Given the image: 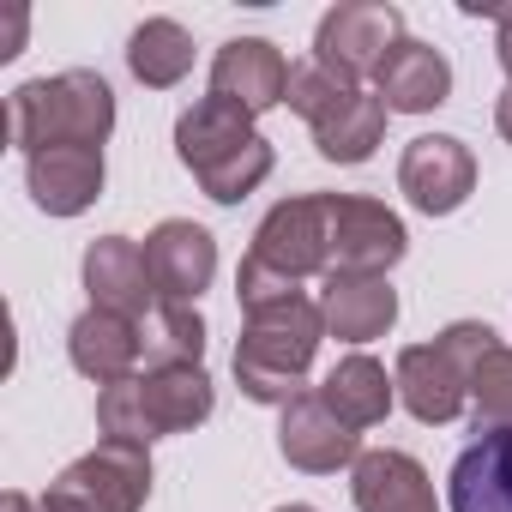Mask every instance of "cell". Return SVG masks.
Masks as SVG:
<instances>
[{
	"label": "cell",
	"mask_w": 512,
	"mask_h": 512,
	"mask_svg": "<svg viewBox=\"0 0 512 512\" xmlns=\"http://www.w3.org/2000/svg\"><path fill=\"white\" fill-rule=\"evenodd\" d=\"M278 452L296 464V470H338V464H356L362 458V434L320 398V392H302L284 404V422H278Z\"/></svg>",
	"instance_id": "4fadbf2b"
},
{
	"label": "cell",
	"mask_w": 512,
	"mask_h": 512,
	"mask_svg": "<svg viewBox=\"0 0 512 512\" xmlns=\"http://www.w3.org/2000/svg\"><path fill=\"white\" fill-rule=\"evenodd\" d=\"M0 512H37V500H31V494H19V488H13V494H7V500H0Z\"/></svg>",
	"instance_id": "f1b7e54d"
},
{
	"label": "cell",
	"mask_w": 512,
	"mask_h": 512,
	"mask_svg": "<svg viewBox=\"0 0 512 512\" xmlns=\"http://www.w3.org/2000/svg\"><path fill=\"white\" fill-rule=\"evenodd\" d=\"M67 356H73V368H79L85 380H97V386L109 392V386H121V380L139 374V362H145V332H139V320H127V314L85 308V314L73 320V332H67Z\"/></svg>",
	"instance_id": "5bb4252c"
},
{
	"label": "cell",
	"mask_w": 512,
	"mask_h": 512,
	"mask_svg": "<svg viewBox=\"0 0 512 512\" xmlns=\"http://www.w3.org/2000/svg\"><path fill=\"white\" fill-rule=\"evenodd\" d=\"M494 127H500V139L512 145V85L500 91V103H494Z\"/></svg>",
	"instance_id": "83f0119b"
},
{
	"label": "cell",
	"mask_w": 512,
	"mask_h": 512,
	"mask_svg": "<svg viewBox=\"0 0 512 512\" xmlns=\"http://www.w3.org/2000/svg\"><path fill=\"white\" fill-rule=\"evenodd\" d=\"M374 97H380L392 115H428V109H440V103L452 97V67H446V55H440L434 43L404 37V43L380 61V73H374Z\"/></svg>",
	"instance_id": "2e32d148"
},
{
	"label": "cell",
	"mask_w": 512,
	"mask_h": 512,
	"mask_svg": "<svg viewBox=\"0 0 512 512\" xmlns=\"http://www.w3.org/2000/svg\"><path fill=\"white\" fill-rule=\"evenodd\" d=\"M217 392L205 368H145L109 392H97V428L103 440L151 446L157 434H187L211 416Z\"/></svg>",
	"instance_id": "277c9868"
},
{
	"label": "cell",
	"mask_w": 512,
	"mask_h": 512,
	"mask_svg": "<svg viewBox=\"0 0 512 512\" xmlns=\"http://www.w3.org/2000/svg\"><path fill=\"white\" fill-rule=\"evenodd\" d=\"M404 247H410V235H404V217L392 205L362 199V193H326V260H332V272L386 278L404 260Z\"/></svg>",
	"instance_id": "52a82bcc"
},
{
	"label": "cell",
	"mask_w": 512,
	"mask_h": 512,
	"mask_svg": "<svg viewBox=\"0 0 512 512\" xmlns=\"http://www.w3.org/2000/svg\"><path fill=\"white\" fill-rule=\"evenodd\" d=\"M85 290H91V308L145 320L151 302H157V284H151V266H145V247L127 241V235H97V241L85 247Z\"/></svg>",
	"instance_id": "9a60e30c"
},
{
	"label": "cell",
	"mask_w": 512,
	"mask_h": 512,
	"mask_svg": "<svg viewBox=\"0 0 512 512\" xmlns=\"http://www.w3.org/2000/svg\"><path fill=\"white\" fill-rule=\"evenodd\" d=\"M151 494V458L133 440H97L85 458H73L37 512H139Z\"/></svg>",
	"instance_id": "8992f818"
},
{
	"label": "cell",
	"mask_w": 512,
	"mask_h": 512,
	"mask_svg": "<svg viewBox=\"0 0 512 512\" xmlns=\"http://www.w3.org/2000/svg\"><path fill=\"white\" fill-rule=\"evenodd\" d=\"M127 67L139 85L151 91H169L193 73V37L175 25V19H145L133 37H127Z\"/></svg>",
	"instance_id": "603a6c76"
},
{
	"label": "cell",
	"mask_w": 512,
	"mask_h": 512,
	"mask_svg": "<svg viewBox=\"0 0 512 512\" xmlns=\"http://www.w3.org/2000/svg\"><path fill=\"white\" fill-rule=\"evenodd\" d=\"M350 500L356 512H440L434 482L410 452H362L350 464Z\"/></svg>",
	"instance_id": "ac0fdd59"
},
{
	"label": "cell",
	"mask_w": 512,
	"mask_h": 512,
	"mask_svg": "<svg viewBox=\"0 0 512 512\" xmlns=\"http://www.w3.org/2000/svg\"><path fill=\"white\" fill-rule=\"evenodd\" d=\"M404 43V13L392 0H344L314 31V61L338 73L344 85H362L380 73V61Z\"/></svg>",
	"instance_id": "ba28073f"
},
{
	"label": "cell",
	"mask_w": 512,
	"mask_h": 512,
	"mask_svg": "<svg viewBox=\"0 0 512 512\" xmlns=\"http://www.w3.org/2000/svg\"><path fill=\"white\" fill-rule=\"evenodd\" d=\"M278 512H314V506H278Z\"/></svg>",
	"instance_id": "f546056e"
},
{
	"label": "cell",
	"mask_w": 512,
	"mask_h": 512,
	"mask_svg": "<svg viewBox=\"0 0 512 512\" xmlns=\"http://www.w3.org/2000/svg\"><path fill=\"white\" fill-rule=\"evenodd\" d=\"M320 314H326V332L344 338V344H374L392 332L398 320V290L386 278H356V272H332L326 290H320Z\"/></svg>",
	"instance_id": "d6986e66"
},
{
	"label": "cell",
	"mask_w": 512,
	"mask_h": 512,
	"mask_svg": "<svg viewBox=\"0 0 512 512\" xmlns=\"http://www.w3.org/2000/svg\"><path fill=\"white\" fill-rule=\"evenodd\" d=\"M338 91H344V79H338V73H326L320 61H308V67H296V73H290V97H284V103L314 127V121L338 103Z\"/></svg>",
	"instance_id": "484cf974"
},
{
	"label": "cell",
	"mask_w": 512,
	"mask_h": 512,
	"mask_svg": "<svg viewBox=\"0 0 512 512\" xmlns=\"http://www.w3.org/2000/svg\"><path fill=\"white\" fill-rule=\"evenodd\" d=\"M115 133V91L103 73H55V79H31L7 97V139L37 157V151H61V145H97Z\"/></svg>",
	"instance_id": "7a4b0ae2"
},
{
	"label": "cell",
	"mask_w": 512,
	"mask_h": 512,
	"mask_svg": "<svg viewBox=\"0 0 512 512\" xmlns=\"http://www.w3.org/2000/svg\"><path fill=\"white\" fill-rule=\"evenodd\" d=\"M25 181H31V199H37L49 217H79V211L97 205V193H103V151H97V145L37 151V157H25Z\"/></svg>",
	"instance_id": "e0dca14e"
},
{
	"label": "cell",
	"mask_w": 512,
	"mask_h": 512,
	"mask_svg": "<svg viewBox=\"0 0 512 512\" xmlns=\"http://www.w3.org/2000/svg\"><path fill=\"white\" fill-rule=\"evenodd\" d=\"M386 115H392V109H386L374 91L344 85L338 103L314 121V145H320V157H332V163H368L374 145H380V133H386Z\"/></svg>",
	"instance_id": "44dd1931"
},
{
	"label": "cell",
	"mask_w": 512,
	"mask_h": 512,
	"mask_svg": "<svg viewBox=\"0 0 512 512\" xmlns=\"http://www.w3.org/2000/svg\"><path fill=\"white\" fill-rule=\"evenodd\" d=\"M398 193L416 211H428V217H452L476 193V157H470V145L452 139V133L410 139L404 157H398Z\"/></svg>",
	"instance_id": "30bf717a"
},
{
	"label": "cell",
	"mask_w": 512,
	"mask_h": 512,
	"mask_svg": "<svg viewBox=\"0 0 512 512\" xmlns=\"http://www.w3.org/2000/svg\"><path fill=\"white\" fill-rule=\"evenodd\" d=\"M452 512H512V428H494L458 452Z\"/></svg>",
	"instance_id": "ffe728a7"
},
{
	"label": "cell",
	"mask_w": 512,
	"mask_h": 512,
	"mask_svg": "<svg viewBox=\"0 0 512 512\" xmlns=\"http://www.w3.org/2000/svg\"><path fill=\"white\" fill-rule=\"evenodd\" d=\"M247 260L272 266L278 278L302 284V278H326L332 260H326V193H296L284 205H272L253 229V247Z\"/></svg>",
	"instance_id": "9c48e42d"
},
{
	"label": "cell",
	"mask_w": 512,
	"mask_h": 512,
	"mask_svg": "<svg viewBox=\"0 0 512 512\" xmlns=\"http://www.w3.org/2000/svg\"><path fill=\"white\" fill-rule=\"evenodd\" d=\"M470 416H476V434H494V428H512V350L494 344L470 380Z\"/></svg>",
	"instance_id": "d4e9b609"
},
{
	"label": "cell",
	"mask_w": 512,
	"mask_h": 512,
	"mask_svg": "<svg viewBox=\"0 0 512 512\" xmlns=\"http://www.w3.org/2000/svg\"><path fill=\"white\" fill-rule=\"evenodd\" d=\"M320 398L362 434V428H374V422H386V410H392V398H398V380L374 362V356H344L332 374H326V386H320Z\"/></svg>",
	"instance_id": "7402d4cb"
},
{
	"label": "cell",
	"mask_w": 512,
	"mask_h": 512,
	"mask_svg": "<svg viewBox=\"0 0 512 512\" xmlns=\"http://www.w3.org/2000/svg\"><path fill=\"white\" fill-rule=\"evenodd\" d=\"M326 338V314L314 296L272 302L260 314H247L241 344H235V380L253 404H290L302 398V374Z\"/></svg>",
	"instance_id": "3957f363"
},
{
	"label": "cell",
	"mask_w": 512,
	"mask_h": 512,
	"mask_svg": "<svg viewBox=\"0 0 512 512\" xmlns=\"http://www.w3.org/2000/svg\"><path fill=\"white\" fill-rule=\"evenodd\" d=\"M500 19V37H494V49H500V67H506V79H512V7L506 13H494Z\"/></svg>",
	"instance_id": "4316f807"
},
{
	"label": "cell",
	"mask_w": 512,
	"mask_h": 512,
	"mask_svg": "<svg viewBox=\"0 0 512 512\" xmlns=\"http://www.w3.org/2000/svg\"><path fill=\"white\" fill-rule=\"evenodd\" d=\"M488 350H494V332L476 326V320L446 326L434 344H410L398 356V368H392L404 410L416 422H452V416H464L470 380H476V368H482Z\"/></svg>",
	"instance_id": "5b68a950"
},
{
	"label": "cell",
	"mask_w": 512,
	"mask_h": 512,
	"mask_svg": "<svg viewBox=\"0 0 512 512\" xmlns=\"http://www.w3.org/2000/svg\"><path fill=\"white\" fill-rule=\"evenodd\" d=\"M290 73L296 67L284 61L278 43H266V37H235L211 61V97H223V103H235L247 115H266V109H278L290 97Z\"/></svg>",
	"instance_id": "7c38bea8"
},
{
	"label": "cell",
	"mask_w": 512,
	"mask_h": 512,
	"mask_svg": "<svg viewBox=\"0 0 512 512\" xmlns=\"http://www.w3.org/2000/svg\"><path fill=\"white\" fill-rule=\"evenodd\" d=\"M175 157L193 169V181L217 199V205H241L253 187L272 175V145L253 127L247 109L223 103V97H199L181 121H175Z\"/></svg>",
	"instance_id": "6da1fadb"
},
{
	"label": "cell",
	"mask_w": 512,
	"mask_h": 512,
	"mask_svg": "<svg viewBox=\"0 0 512 512\" xmlns=\"http://www.w3.org/2000/svg\"><path fill=\"white\" fill-rule=\"evenodd\" d=\"M145 266H151L157 302H187L193 308L217 278V241H211V229H199L187 217H163L145 235Z\"/></svg>",
	"instance_id": "8fae6325"
},
{
	"label": "cell",
	"mask_w": 512,
	"mask_h": 512,
	"mask_svg": "<svg viewBox=\"0 0 512 512\" xmlns=\"http://www.w3.org/2000/svg\"><path fill=\"white\" fill-rule=\"evenodd\" d=\"M205 356V320L187 302H157L145 332V368H199Z\"/></svg>",
	"instance_id": "cb8c5ba5"
}]
</instances>
